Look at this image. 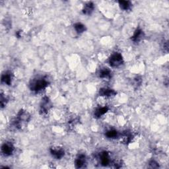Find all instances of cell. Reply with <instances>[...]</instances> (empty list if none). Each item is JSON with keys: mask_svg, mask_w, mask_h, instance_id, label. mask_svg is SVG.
Here are the masks:
<instances>
[{"mask_svg": "<svg viewBox=\"0 0 169 169\" xmlns=\"http://www.w3.org/2000/svg\"><path fill=\"white\" fill-rule=\"evenodd\" d=\"M48 85V80L44 79V78H40V79H36L32 82V84L31 85V89L32 91L38 93L46 89Z\"/></svg>", "mask_w": 169, "mask_h": 169, "instance_id": "1", "label": "cell"}, {"mask_svg": "<svg viewBox=\"0 0 169 169\" xmlns=\"http://www.w3.org/2000/svg\"><path fill=\"white\" fill-rule=\"evenodd\" d=\"M100 160L102 166H108L110 164V157L108 153L106 152H102L100 155Z\"/></svg>", "mask_w": 169, "mask_h": 169, "instance_id": "10", "label": "cell"}, {"mask_svg": "<svg viewBox=\"0 0 169 169\" xmlns=\"http://www.w3.org/2000/svg\"><path fill=\"white\" fill-rule=\"evenodd\" d=\"M100 96L103 97H111L115 96L116 92L114 90L108 89V88H102L100 89L99 91Z\"/></svg>", "mask_w": 169, "mask_h": 169, "instance_id": "6", "label": "cell"}, {"mask_svg": "<svg viewBox=\"0 0 169 169\" xmlns=\"http://www.w3.org/2000/svg\"><path fill=\"white\" fill-rule=\"evenodd\" d=\"M12 74L10 72H6L4 73L2 76V82L4 84H6L7 85H10L12 82Z\"/></svg>", "mask_w": 169, "mask_h": 169, "instance_id": "12", "label": "cell"}, {"mask_svg": "<svg viewBox=\"0 0 169 169\" xmlns=\"http://www.w3.org/2000/svg\"><path fill=\"white\" fill-rule=\"evenodd\" d=\"M74 28H75V30L77 33H79V34L83 33V32H84L86 30L85 26L81 23H77L74 24Z\"/></svg>", "mask_w": 169, "mask_h": 169, "instance_id": "15", "label": "cell"}, {"mask_svg": "<svg viewBox=\"0 0 169 169\" xmlns=\"http://www.w3.org/2000/svg\"><path fill=\"white\" fill-rule=\"evenodd\" d=\"M108 111V108L107 106H101L96 109L94 111V117L99 118L103 115H105Z\"/></svg>", "mask_w": 169, "mask_h": 169, "instance_id": "11", "label": "cell"}, {"mask_svg": "<svg viewBox=\"0 0 169 169\" xmlns=\"http://www.w3.org/2000/svg\"><path fill=\"white\" fill-rule=\"evenodd\" d=\"M1 101H0V102H1V106L3 108V106H5L6 105V103L7 102V98H6V97H4L3 94H2L1 95V99H0Z\"/></svg>", "mask_w": 169, "mask_h": 169, "instance_id": "18", "label": "cell"}, {"mask_svg": "<svg viewBox=\"0 0 169 169\" xmlns=\"http://www.w3.org/2000/svg\"><path fill=\"white\" fill-rule=\"evenodd\" d=\"M108 62L110 66L112 68H117L120 66L123 62L122 54L118 52L114 53L113 54L111 55V56L110 57Z\"/></svg>", "mask_w": 169, "mask_h": 169, "instance_id": "2", "label": "cell"}, {"mask_svg": "<svg viewBox=\"0 0 169 169\" xmlns=\"http://www.w3.org/2000/svg\"><path fill=\"white\" fill-rule=\"evenodd\" d=\"M144 38V32L143 31L138 28L136 30L134 33L133 36H131V40L134 41V42H139Z\"/></svg>", "mask_w": 169, "mask_h": 169, "instance_id": "7", "label": "cell"}, {"mask_svg": "<svg viewBox=\"0 0 169 169\" xmlns=\"http://www.w3.org/2000/svg\"><path fill=\"white\" fill-rule=\"evenodd\" d=\"M131 139H132V135L129 131H124L122 134V135L121 137V141L123 143H128L131 141Z\"/></svg>", "mask_w": 169, "mask_h": 169, "instance_id": "13", "label": "cell"}, {"mask_svg": "<svg viewBox=\"0 0 169 169\" xmlns=\"http://www.w3.org/2000/svg\"><path fill=\"white\" fill-rule=\"evenodd\" d=\"M51 108L52 104L50 101L49 100V98L48 97H44L40 105V113L42 114H46L49 112V110H50Z\"/></svg>", "mask_w": 169, "mask_h": 169, "instance_id": "3", "label": "cell"}, {"mask_svg": "<svg viewBox=\"0 0 169 169\" xmlns=\"http://www.w3.org/2000/svg\"><path fill=\"white\" fill-rule=\"evenodd\" d=\"M118 131L116 130H108L107 132L106 133V136L108 138L110 139H115L118 137Z\"/></svg>", "mask_w": 169, "mask_h": 169, "instance_id": "17", "label": "cell"}, {"mask_svg": "<svg viewBox=\"0 0 169 169\" xmlns=\"http://www.w3.org/2000/svg\"><path fill=\"white\" fill-rule=\"evenodd\" d=\"M94 4L92 2H89L84 6L83 9V13L85 15H90L94 10Z\"/></svg>", "mask_w": 169, "mask_h": 169, "instance_id": "14", "label": "cell"}, {"mask_svg": "<svg viewBox=\"0 0 169 169\" xmlns=\"http://www.w3.org/2000/svg\"><path fill=\"white\" fill-rule=\"evenodd\" d=\"M99 77L102 79H110L111 78V75H112V73L108 68H102L101 69L99 73Z\"/></svg>", "mask_w": 169, "mask_h": 169, "instance_id": "9", "label": "cell"}, {"mask_svg": "<svg viewBox=\"0 0 169 169\" xmlns=\"http://www.w3.org/2000/svg\"><path fill=\"white\" fill-rule=\"evenodd\" d=\"M119 6L122 10L127 11L130 9L131 4L130 2L128 1H120L119 2Z\"/></svg>", "mask_w": 169, "mask_h": 169, "instance_id": "16", "label": "cell"}, {"mask_svg": "<svg viewBox=\"0 0 169 169\" xmlns=\"http://www.w3.org/2000/svg\"><path fill=\"white\" fill-rule=\"evenodd\" d=\"M149 166L152 168H158L159 167V164L156 163L155 160H151V161H150Z\"/></svg>", "mask_w": 169, "mask_h": 169, "instance_id": "19", "label": "cell"}, {"mask_svg": "<svg viewBox=\"0 0 169 169\" xmlns=\"http://www.w3.org/2000/svg\"><path fill=\"white\" fill-rule=\"evenodd\" d=\"M51 155L56 159H61L64 156V151L60 147H52L50 149Z\"/></svg>", "mask_w": 169, "mask_h": 169, "instance_id": "5", "label": "cell"}, {"mask_svg": "<svg viewBox=\"0 0 169 169\" xmlns=\"http://www.w3.org/2000/svg\"><path fill=\"white\" fill-rule=\"evenodd\" d=\"M14 151V147L11 143H5L2 147V152L5 156H10Z\"/></svg>", "mask_w": 169, "mask_h": 169, "instance_id": "4", "label": "cell"}, {"mask_svg": "<svg viewBox=\"0 0 169 169\" xmlns=\"http://www.w3.org/2000/svg\"><path fill=\"white\" fill-rule=\"evenodd\" d=\"M75 167L77 168H83L86 164V156L85 155L81 154L78 155L75 159Z\"/></svg>", "mask_w": 169, "mask_h": 169, "instance_id": "8", "label": "cell"}]
</instances>
